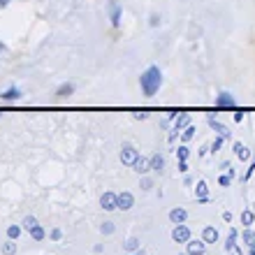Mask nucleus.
<instances>
[{"instance_id": "nucleus-33", "label": "nucleus", "mask_w": 255, "mask_h": 255, "mask_svg": "<svg viewBox=\"0 0 255 255\" xmlns=\"http://www.w3.org/2000/svg\"><path fill=\"white\" fill-rule=\"evenodd\" d=\"M60 237H63V232H60L58 227H53V230H51V239H60Z\"/></svg>"}, {"instance_id": "nucleus-19", "label": "nucleus", "mask_w": 255, "mask_h": 255, "mask_svg": "<svg viewBox=\"0 0 255 255\" xmlns=\"http://www.w3.org/2000/svg\"><path fill=\"white\" fill-rule=\"evenodd\" d=\"M123 248H126L128 253H137V251H139V239H137V237H130V239L123 244Z\"/></svg>"}, {"instance_id": "nucleus-27", "label": "nucleus", "mask_w": 255, "mask_h": 255, "mask_svg": "<svg viewBox=\"0 0 255 255\" xmlns=\"http://www.w3.org/2000/svg\"><path fill=\"white\" fill-rule=\"evenodd\" d=\"M16 253V244H12V239L2 246V255H14Z\"/></svg>"}, {"instance_id": "nucleus-12", "label": "nucleus", "mask_w": 255, "mask_h": 255, "mask_svg": "<svg viewBox=\"0 0 255 255\" xmlns=\"http://www.w3.org/2000/svg\"><path fill=\"white\" fill-rule=\"evenodd\" d=\"M232 149L237 151V158H239L241 163H248V160H251V149H248V146H244L241 142H234Z\"/></svg>"}, {"instance_id": "nucleus-37", "label": "nucleus", "mask_w": 255, "mask_h": 255, "mask_svg": "<svg viewBox=\"0 0 255 255\" xmlns=\"http://www.w3.org/2000/svg\"><path fill=\"white\" fill-rule=\"evenodd\" d=\"M230 255H241V251H239V248H237V246H234L232 251H230Z\"/></svg>"}, {"instance_id": "nucleus-10", "label": "nucleus", "mask_w": 255, "mask_h": 255, "mask_svg": "<svg viewBox=\"0 0 255 255\" xmlns=\"http://www.w3.org/2000/svg\"><path fill=\"white\" fill-rule=\"evenodd\" d=\"M207 251V241H188V255H204Z\"/></svg>"}, {"instance_id": "nucleus-9", "label": "nucleus", "mask_w": 255, "mask_h": 255, "mask_svg": "<svg viewBox=\"0 0 255 255\" xmlns=\"http://www.w3.org/2000/svg\"><path fill=\"white\" fill-rule=\"evenodd\" d=\"M195 195H197V202H200V204L209 202V188H207V181H197Z\"/></svg>"}, {"instance_id": "nucleus-30", "label": "nucleus", "mask_w": 255, "mask_h": 255, "mask_svg": "<svg viewBox=\"0 0 255 255\" xmlns=\"http://www.w3.org/2000/svg\"><path fill=\"white\" fill-rule=\"evenodd\" d=\"M100 232H102V234H112L114 232V223H102V225H100Z\"/></svg>"}, {"instance_id": "nucleus-40", "label": "nucleus", "mask_w": 255, "mask_h": 255, "mask_svg": "<svg viewBox=\"0 0 255 255\" xmlns=\"http://www.w3.org/2000/svg\"><path fill=\"white\" fill-rule=\"evenodd\" d=\"M251 255H255V248H251Z\"/></svg>"}, {"instance_id": "nucleus-16", "label": "nucleus", "mask_w": 255, "mask_h": 255, "mask_svg": "<svg viewBox=\"0 0 255 255\" xmlns=\"http://www.w3.org/2000/svg\"><path fill=\"white\" fill-rule=\"evenodd\" d=\"M202 239L207 241V244H216L218 241V230L216 227H211V225H207L202 230Z\"/></svg>"}, {"instance_id": "nucleus-8", "label": "nucleus", "mask_w": 255, "mask_h": 255, "mask_svg": "<svg viewBox=\"0 0 255 255\" xmlns=\"http://www.w3.org/2000/svg\"><path fill=\"white\" fill-rule=\"evenodd\" d=\"M190 126V114L186 112H181L176 119H174V132H183L186 128Z\"/></svg>"}, {"instance_id": "nucleus-41", "label": "nucleus", "mask_w": 255, "mask_h": 255, "mask_svg": "<svg viewBox=\"0 0 255 255\" xmlns=\"http://www.w3.org/2000/svg\"><path fill=\"white\" fill-rule=\"evenodd\" d=\"M186 255H188V253H186Z\"/></svg>"}, {"instance_id": "nucleus-3", "label": "nucleus", "mask_w": 255, "mask_h": 255, "mask_svg": "<svg viewBox=\"0 0 255 255\" xmlns=\"http://www.w3.org/2000/svg\"><path fill=\"white\" fill-rule=\"evenodd\" d=\"M100 207H102L105 211H116L119 209V195L112 193V190L102 193V197H100Z\"/></svg>"}, {"instance_id": "nucleus-18", "label": "nucleus", "mask_w": 255, "mask_h": 255, "mask_svg": "<svg viewBox=\"0 0 255 255\" xmlns=\"http://www.w3.org/2000/svg\"><path fill=\"white\" fill-rule=\"evenodd\" d=\"M0 98L5 100V102H9V100H19V98H21V90H19V88H14V86H12V88L2 90V93H0Z\"/></svg>"}, {"instance_id": "nucleus-28", "label": "nucleus", "mask_w": 255, "mask_h": 255, "mask_svg": "<svg viewBox=\"0 0 255 255\" xmlns=\"http://www.w3.org/2000/svg\"><path fill=\"white\" fill-rule=\"evenodd\" d=\"M218 183H220L223 188L232 186V176H230V174H220V176H218Z\"/></svg>"}, {"instance_id": "nucleus-39", "label": "nucleus", "mask_w": 255, "mask_h": 255, "mask_svg": "<svg viewBox=\"0 0 255 255\" xmlns=\"http://www.w3.org/2000/svg\"><path fill=\"white\" fill-rule=\"evenodd\" d=\"M2 49H5V44H2V42H0V53H2Z\"/></svg>"}, {"instance_id": "nucleus-14", "label": "nucleus", "mask_w": 255, "mask_h": 255, "mask_svg": "<svg viewBox=\"0 0 255 255\" xmlns=\"http://www.w3.org/2000/svg\"><path fill=\"white\" fill-rule=\"evenodd\" d=\"M209 126H211V130H213V132H216V135H220V137H230V130H227L225 126H223V123H218L216 119H213V116H209Z\"/></svg>"}, {"instance_id": "nucleus-23", "label": "nucleus", "mask_w": 255, "mask_h": 255, "mask_svg": "<svg viewBox=\"0 0 255 255\" xmlns=\"http://www.w3.org/2000/svg\"><path fill=\"white\" fill-rule=\"evenodd\" d=\"M193 137H195V128H193V126H188L186 130L181 132V142H183V144H188V142H190V139H193Z\"/></svg>"}, {"instance_id": "nucleus-21", "label": "nucleus", "mask_w": 255, "mask_h": 255, "mask_svg": "<svg viewBox=\"0 0 255 255\" xmlns=\"http://www.w3.org/2000/svg\"><path fill=\"white\" fill-rule=\"evenodd\" d=\"M30 237H33V239H35V241H42V239H44V237H46L44 227H42V225H35V227H33V230H30Z\"/></svg>"}, {"instance_id": "nucleus-25", "label": "nucleus", "mask_w": 255, "mask_h": 255, "mask_svg": "<svg viewBox=\"0 0 255 255\" xmlns=\"http://www.w3.org/2000/svg\"><path fill=\"white\" fill-rule=\"evenodd\" d=\"M19 234H21V227H19V225H9V227H7V237H9L12 241L19 239Z\"/></svg>"}, {"instance_id": "nucleus-11", "label": "nucleus", "mask_w": 255, "mask_h": 255, "mask_svg": "<svg viewBox=\"0 0 255 255\" xmlns=\"http://www.w3.org/2000/svg\"><path fill=\"white\" fill-rule=\"evenodd\" d=\"M186 218H188V213H186V209H181V207H176V209L170 211V220H172L174 225H181V223H186Z\"/></svg>"}, {"instance_id": "nucleus-17", "label": "nucleus", "mask_w": 255, "mask_h": 255, "mask_svg": "<svg viewBox=\"0 0 255 255\" xmlns=\"http://www.w3.org/2000/svg\"><path fill=\"white\" fill-rule=\"evenodd\" d=\"M163 167H165V158L163 156H151V172H156V174H160L163 172Z\"/></svg>"}, {"instance_id": "nucleus-5", "label": "nucleus", "mask_w": 255, "mask_h": 255, "mask_svg": "<svg viewBox=\"0 0 255 255\" xmlns=\"http://www.w3.org/2000/svg\"><path fill=\"white\" fill-rule=\"evenodd\" d=\"M172 239L176 241V244H188L190 241V230H188V225H174V230H172Z\"/></svg>"}, {"instance_id": "nucleus-13", "label": "nucleus", "mask_w": 255, "mask_h": 255, "mask_svg": "<svg viewBox=\"0 0 255 255\" xmlns=\"http://www.w3.org/2000/svg\"><path fill=\"white\" fill-rule=\"evenodd\" d=\"M109 16H112V26L119 28L121 26V5L119 2H109Z\"/></svg>"}, {"instance_id": "nucleus-24", "label": "nucleus", "mask_w": 255, "mask_h": 255, "mask_svg": "<svg viewBox=\"0 0 255 255\" xmlns=\"http://www.w3.org/2000/svg\"><path fill=\"white\" fill-rule=\"evenodd\" d=\"M35 225H38V218H35V216H26V218H23V230H28V232H30Z\"/></svg>"}, {"instance_id": "nucleus-36", "label": "nucleus", "mask_w": 255, "mask_h": 255, "mask_svg": "<svg viewBox=\"0 0 255 255\" xmlns=\"http://www.w3.org/2000/svg\"><path fill=\"white\" fill-rule=\"evenodd\" d=\"M223 220H225V223H230V220H232V213H230V211H225V213H223Z\"/></svg>"}, {"instance_id": "nucleus-32", "label": "nucleus", "mask_w": 255, "mask_h": 255, "mask_svg": "<svg viewBox=\"0 0 255 255\" xmlns=\"http://www.w3.org/2000/svg\"><path fill=\"white\" fill-rule=\"evenodd\" d=\"M146 119H149V114L146 112H137L135 114V121H146Z\"/></svg>"}, {"instance_id": "nucleus-34", "label": "nucleus", "mask_w": 255, "mask_h": 255, "mask_svg": "<svg viewBox=\"0 0 255 255\" xmlns=\"http://www.w3.org/2000/svg\"><path fill=\"white\" fill-rule=\"evenodd\" d=\"M179 172H183V174L188 172V163H186V160H179Z\"/></svg>"}, {"instance_id": "nucleus-2", "label": "nucleus", "mask_w": 255, "mask_h": 255, "mask_svg": "<svg viewBox=\"0 0 255 255\" xmlns=\"http://www.w3.org/2000/svg\"><path fill=\"white\" fill-rule=\"evenodd\" d=\"M137 158H139V151L132 146V144H123L121 146V163L128 167H132V163H135Z\"/></svg>"}, {"instance_id": "nucleus-1", "label": "nucleus", "mask_w": 255, "mask_h": 255, "mask_svg": "<svg viewBox=\"0 0 255 255\" xmlns=\"http://www.w3.org/2000/svg\"><path fill=\"white\" fill-rule=\"evenodd\" d=\"M139 86H142V93L146 98H153L158 90H160V86H163V72H160V68L151 65V68L144 70L142 77H139Z\"/></svg>"}, {"instance_id": "nucleus-7", "label": "nucleus", "mask_w": 255, "mask_h": 255, "mask_svg": "<svg viewBox=\"0 0 255 255\" xmlns=\"http://www.w3.org/2000/svg\"><path fill=\"white\" fill-rule=\"evenodd\" d=\"M132 170H135L137 174H149L151 172V158L139 156L135 163H132Z\"/></svg>"}, {"instance_id": "nucleus-29", "label": "nucleus", "mask_w": 255, "mask_h": 255, "mask_svg": "<svg viewBox=\"0 0 255 255\" xmlns=\"http://www.w3.org/2000/svg\"><path fill=\"white\" fill-rule=\"evenodd\" d=\"M223 142H225V137H220V135H218L216 139H213V144H211V153H216V151H220Z\"/></svg>"}, {"instance_id": "nucleus-35", "label": "nucleus", "mask_w": 255, "mask_h": 255, "mask_svg": "<svg viewBox=\"0 0 255 255\" xmlns=\"http://www.w3.org/2000/svg\"><path fill=\"white\" fill-rule=\"evenodd\" d=\"M234 121H237V123H241V121H244V112H234Z\"/></svg>"}, {"instance_id": "nucleus-6", "label": "nucleus", "mask_w": 255, "mask_h": 255, "mask_svg": "<svg viewBox=\"0 0 255 255\" xmlns=\"http://www.w3.org/2000/svg\"><path fill=\"white\" fill-rule=\"evenodd\" d=\"M132 207H135V195H132V193H128V190L119 193V209L121 211H130Z\"/></svg>"}, {"instance_id": "nucleus-22", "label": "nucleus", "mask_w": 255, "mask_h": 255, "mask_svg": "<svg viewBox=\"0 0 255 255\" xmlns=\"http://www.w3.org/2000/svg\"><path fill=\"white\" fill-rule=\"evenodd\" d=\"M237 239H239V232H237V230H230V237H227V244H225L227 253H230V251L237 246Z\"/></svg>"}, {"instance_id": "nucleus-20", "label": "nucleus", "mask_w": 255, "mask_h": 255, "mask_svg": "<svg viewBox=\"0 0 255 255\" xmlns=\"http://www.w3.org/2000/svg\"><path fill=\"white\" fill-rule=\"evenodd\" d=\"M241 223H244L246 227L253 225V223H255V213H253V211H251V209L244 211V213H241Z\"/></svg>"}, {"instance_id": "nucleus-26", "label": "nucleus", "mask_w": 255, "mask_h": 255, "mask_svg": "<svg viewBox=\"0 0 255 255\" xmlns=\"http://www.w3.org/2000/svg\"><path fill=\"white\" fill-rule=\"evenodd\" d=\"M188 153H190V151H188L186 144H181L179 149H176V158H179V160H188Z\"/></svg>"}, {"instance_id": "nucleus-15", "label": "nucleus", "mask_w": 255, "mask_h": 255, "mask_svg": "<svg viewBox=\"0 0 255 255\" xmlns=\"http://www.w3.org/2000/svg\"><path fill=\"white\" fill-rule=\"evenodd\" d=\"M75 93V84H60L58 88H56V98H70Z\"/></svg>"}, {"instance_id": "nucleus-31", "label": "nucleus", "mask_w": 255, "mask_h": 255, "mask_svg": "<svg viewBox=\"0 0 255 255\" xmlns=\"http://www.w3.org/2000/svg\"><path fill=\"white\" fill-rule=\"evenodd\" d=\"M253 174H255V158H253V163H251V165H248L246 174H244V181H248V179H251V176H253Z\"/></svg>"}, {"instance_id": "nucleus-4", "label": "nucleus", "mask_w": 255, "mask_h": 255, "mask_svg": "<svg viewBox=\"0 0 255 255\" xmlns=\"http://www.w3.org/2000/svg\"><path fill=\"white\" fill-rule=\"evenodd\" d=\"M216 107L218 109H234V107H237V100H234L232 93L223 90V93H218L216 95Z\"/></svg>"}, {"instance_id": "nucleus-38", "label": "nucleus", "mask_w": 255, "mask_h": 255, "mask_svg": "<svg viewBox=\"0 0 255 255\" xmlns=\"http://www.w3.org/2000/svg\"><path fill=\"white\" fill-rule=\"evenodd\" d=\"M7 5H9V0H0V9H2V7H7Z\"/></svg>"}]
</instances>
